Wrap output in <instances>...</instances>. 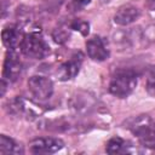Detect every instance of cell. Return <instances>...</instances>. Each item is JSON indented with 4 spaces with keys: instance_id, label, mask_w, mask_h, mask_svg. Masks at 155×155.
Instances as JSON below:
<instances>
[{
    "instance_id": "obj_1",
    "label": "cell",
    "mask_w": 155,
    "mask_h": 155,
    "mask_svg": "<svg viewBox=\"0 0 155 155\" xmlns=\"http://www.w3.org/2000/svg\"><path fill=\"white\" fill-rule=\"evenodd\" d=\"M137 74L132 69L116 70L109 82V92L119 98L128 97L137 86Z\"/></svg>"
},
{
    "instance_id": "obj_2",
    "label": "cell",
    "mask_w": 155,
    "mask_h": 155,
    "mask_svg": "<svg viewBox=\"0 0 155 155\" xmlns=\"http://www.w3.org/2000/svg\"><path fill=\"white\" fill-rule=\"evenodd\" d=\"M130 128L142 145L155 149V122L148 115H140L134 119Z\"/></svg>"
},
{
    "instance_id": "obj_3",
    "label": "cell",
    "mask_w": 155,
    "mask_h": 155,
    "mask_svg": "<svg viewBox=\"0 0 155 155\" xmlns=\"http://www.w3.org/2000/svg\"><path fill=\"white\" fill-rule=\"evenodd\" d=\"M19 50L24 56L33 59H42L50 53V46L46 40L35 33L24 34Z\"/></svg>"
},
{
    "instance_id": "obj_4",
    "label": "cell",
    "mask_w": 155,
    "mask_h": 155,
    "mask_svg": "<svg viewBox=\"0 0 155 155\" xmlns=\"http://www.w3.org/2000/svg\"><path fill=\"white\" fill-rule=\"evenodd\" d=\"M28 91L34 98L39 101H46L53 93V82L46 76L34 75L28 80Z\"/></svg>"
},
{
    "instance_id": "obj_5",
    "label": "cell",
    "mask_w": 155,
    "mask_h": 155,
    "mask_svg": "<svg viewBox=\"0 0 155 155\" xmlns=\"http://www.w3.org/2000/svg\"><path fill=\"white\" fill-rule=\"evenodd\" d=\"M63 147V140L53 137L35 138L29 143V150L33 154H53L61 150Z\"/></svg>"
},
{
    "instance_id": "obj_6",
    "label": "cell",
    "mask_w": 155,
    "mask_h": 155,
    "mask_svg": "<svg viewBox=\"0 0 155 155\" xmlns=\"http://www.w3.org/2000/svg\"><path fill=\"white\" fill-rule=\"evenodd\" d=\"M22 73V62L19 61L16 51H8L5 61H4V68H2V78L10 82L16 81Z\"/></svg>"
},
{
    "instance_id": "obj_7",
    "label": "cell",
    "mask_w": 155,
    "mask_h": 155,
    "mask_svg": "<svg viewBox=\"0 0 155 155\" xmlns=\"http://www.w3.org/2000/svg\"><path fill=\"white\" fill-rule=\"evenodd\" d=\"M86 51L88 57L94 62H103L109 57V50L105 41L101 36H92L86 41Z\"/></svg>"
},
{
    "instance_id": "obj_8",
    "label": "cell",
    "mask_w": 155,
    "mask_h": 155,
    "mask_svg": "<svg viewBox=\"0 0 155 155\" xmlns=\"http://www.w3.org/2000/svg\"><path fill=\"white\" fill-rule=\"evenodd\" d=\"M81 64H82V56L80 53L74 54L69 61L59 65L57 70V78L61 81H68L74 79L79 74Z\"/></svg>"
},
{
    "instance_id": "obj_9",
    "label": "cell",
    "mask_w": 155,
    "mask_h": 155,
    "mask_svg": "<svg viewBox=\"0 0 155 155\" xmlns=\"http://www.w3.org/2000/svg\"><path fill=\"white\" fill-rule=\"evenodd\" d=\"M140 16V11L138 7L133 6V5H124L121 6L115 16H114V22L119 25H128L133 22H136Z\"/></svg>"
},
{
    "instance_id": "obj_10",
    "label": "cell",
    "mask_w": 155,
    "mask_h": 155,
    "mask_svg": "<svg viewBox=\"0 0 155 155\" xmlns=\"http://www.w3.org/2000/svg\"><path fill=\"white\" fill-rule=\"evenodd\" d=\"M1 38H2L4 45L8 50L16 51L17 48H21V44L24 38V34H22V31L17 27L8 25V27L4 28L2 33H1Z\"/></svg>"
},
{
    "instance_id": "obj_11",
    "label": "cell",
    "mask_w": 155,
    "mask_h": 155,
    "mask_svg": "<svg viewBox=\"0 0 155 155\" xmlns=\"http://www.w3.org/2000/svg\"><path fill=\"white\" fill-rule=\"evenodd\" d=\"M0 154H23V149L13 139L5 134L0 136Z\"/></svg>"
},
{
    "instance_id": "obj_12",
    "label": "cell",
    "mask_w": 155,
    "mask_h": 155,
    "mask_svg": "<svg viewBox=\"0 0 155 155\" xmlns=\"http://www.w3.org/2000/svg\"><path fill=\"white\" fill-rule=\"evenodd\" d=\"M128 145L127 142L124 140L120 137H113L111 139H109V142L107 143V153L108 154H121V153H127Z\"/></svg>"
},
{
    "instance_id": "obj_13",
    "label": "cell",
    "mask_w": 155,
    "mask_h": 155,
    "mask_svg": "<svg viewBox=\"0 0 155 155\" xmlns=\"http://www.w3.org/2000/svg\"><path fill=\"white\" fill-rule=\"evenodd\" d=\"M70 28H71V29H75V30H78V31H80L82 35H87V34H88V28H90V25H88L87 22H84V21H81V19H75V21L70 24Z\"/></svg>"
},
{
    "instance_id": "obj_14",
    "label": "cell",
    "mask_w": 155,
    "mask_h": 155,
    "mask_svg": "<svg viewBox=\"0 0 155 155\" xmlns=\"http://www.w3.org/2000/svg\"><path fill=\"white\" fill-rule=\"evenodd\" d=\"M147 91L155 96V67L150 70L149 75H148V79H147Z\"/></svg>"
},
{
    "instance_id": "obj_15",
    "label": "cell",
    "mask_w": 155,
    "mask_h": 155,
    "mask_svg": "<svg viewBox=\"0 0 155 155\" xmlns=\"http://www.w3.org/2000/svg\"><path fill=\"white\" fill-rule=\"evenodd\" d=\"M52 36H53V39H54V41H56V42L62 44V42H64V41H67V40H68L69 34H68L67 31H64L63 29H56V30L53 31Z\"/></svg>"
},
{
    "instance_id": "obj_16",
    "label": "cell",
    "mask_w": 155,
    "mask_h": 155,
    "mask_svg": "<svg viewBox=\"0 0 155 155\" xmlns=\"http://www.w3.org/2000/svg\"><path fill=\"white\" fill-rule=\"evenodd\" d=\"M88 2H90V0H73L70 4V7L73 8V11H79Z\"/></svg>"
},
{
    "instance_id": "obj_17",
    "label": "cell",
    "mask_w": 155,
    "mask_h": 155,
    "mask_svg": "<svg viewBox=\"0 0 155 155\" xmlns=\"http://www.w3.org/2000/svg\"><path fill=\"white\" fill-rule=\"evenodd\" d=\"M148 4L150 8H155V0H148Z\"/></svg>"
}]
</instances>
